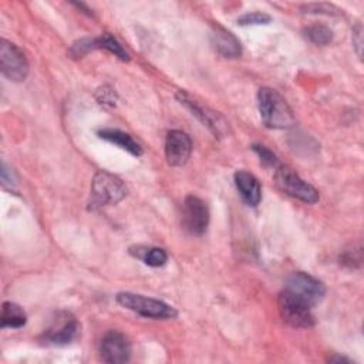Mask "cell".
I'll use <instances>...</instances> for the list:
<instances>
[{
	"mask_svg": "<svg viewBox=\"0 0 364 364\" xmlns=\"http://www.w3.org/2000/svg\"><path fill=\"white\" fill-rule=\"evenodd\" d=\"M260 118L267 128L283 129L294 125V115L284 98L272 88H260L257 92Z\"/></svg>",
	"mask_w": 364,
	"mask_h": 364,
	"instance_id": "cell-1",
	"label": "cell"
},
{
	"mask_svg": "<svg viewBox=\"0 0 364 364\" xmlns=\"http://www.w3.org/2000/svg\"><path fill=\"white\" fill-rule=\"evenodd\" d=\"M115 300L118 304L122 307L135 311L136 314L142 317H149V318H158V320H166V318H173L176 317V310L166 304L165 301L146 297L142 294H135L129 291H121L115 296Z\"/></svg>",
	"mask_w": 364,
	"mask_h": 364,
	"instance_id": "cell-2",
	"label": "cell"
},
{
	"mask_svg": "<svg viewBox=\"0 0 364 364\" xmlns=\"http://www.w3.org/2000/svg\"><path fill=\"white\" fill-rule=\"evenodd\" d=\"M127 192L125 183L107 171H98L92 178L91 193L94 205H115L127 196Z\"/></svg>",
	"mask_w": 364,
	"mask_h": 364,
	"instance_id": "cell-3",
	"label": "cell"
},
{
	"mask_svg": "<svg viewBox=\"0 0 364 364\" xmlns=\"http://www.w3.org/2000/svg\"><path fill=\"white\" fill-rule=\"evenodd\" d=\"M277 307L280 317L289 326L296 328H309L314 326V316L311 313L313 307L284 289L277 297Z\"/></svg>",
	"mask_w": 364,
	"mask_h": 364,
	"instance_id": "cell-4",
	"label": "cell"
},
{
	"mask_svg": "<svg viewBox=\"0 0 364 364\" xmlns=\"http://www.w3.org/2000/svg\"><path fill=\"white\" fill-rule=\"evenodd\" d=\"M276 183L280 191L291 198H296L304 203H316L318 200V192L306 181H303L291 168L279 165L274 173Z\"/></svg>",
	"mask_w": 364,
	"mask_h": 364,
	"instance_id": "cell-5",
	"label": "cell"
},
{
	"mask_svg": "<svg viewBox=\"0 0 364 364\" xmlns=\"http://www.w3.org/2000/svg\"><path fill=\"white\" fill-rule=\"evenodd\" d=\"M284 290L299 297L300 300L307 303L310 307H314L316 304H318L326 294L324 284L318 279L304 272L291 273L286 280Z\"/></svg>",
	"mask_w": 364,
	"mask_h": 364,
	"instance_id": "cell-6",
	"label": "cell"
},
{
	"mask_svg": "<svg viewBox=\"0 0 364 364\" xmlns=\"http://www.w3.org/2000/svg\"><path fill=\"white\" fill-rule=\"evenodd\" d=\"M0 70L4 77L14 82L26 80L28 74V63L24 53L4 38L0 41Z\"/></svg>",
	"mask_w": 364,
	"mask_h": 364,
	"instance_id": "cell-7",
	"label": "cell"
},
{
	"mask_svg": "<svg viewBox=\"0 0 364 364\" xmlns=\"http://www.w3.org/2000/svg\"><path fill=\"white\" fill-rule=\"evenodd\" d=\"M80 333V324L77 318L67 311L57 313L51 324L43 333L41 340L51 346H65L77 338Z\"/></svg>",
	"mask_w": 364,
	"mask_h": 364,
	"instance_id": "cell-8",
	"label": "cell"
},
{
	"mask_svg": "<svg viewBox=\"0 0 364 364\" xmlns=\"http://www.w3.org/2000/svg\"><path fill=\"white\" fill-rule=\"evenodd\" d=\"M176 98H178V101L182 105H185L192 112V115H195L203 125H206L208 129L215 136H222V135L226 134L228 124L225 122V119L218 112H215L213 109H210L206 105L200 104L199 101L192 98L185 91H178L176 92Z\"/></svg>",
	"mask_w": 364,
	"mask_h": 364,
	"instance_id": "cell-9",
	"label": "cell"
},
{
	"mask_svg": "<svg viewBox=\"0 0 364 364\" xmlns=\"http://www.w3.org/2000/svg\"><path fill=\"white\" fill-rule=\"evenodd\" d=\"M182 223L191 235L200 236L206 232L209 223V209L200 198L192 195L185 198Z\"/></svg>",
	"mask_w": 364,
	"mask_h": 364,
	"instance_id": "cell-10",
	"label": "cell"
},
{
	"mask_svg": "<svg viewBox=\"0 0 364 364\" xmlns=\"http://www.w3.org/2000/svg\"><path fill=\"white\" fill-rule=\"evenodd\" d=\"M100 357L105 363H125L131 357V343L119 331H108L100 343Z\"/></svg>",
	"mask_w": 364,
	"mask_h": 364,
	"instance_id": "cell-11",
	"label": "cell"
},
{
	"mask_svg": "<svg viewBox=\"0 0 364 364\" xmlns=\"http://www.w3.org/2000/svg\"><path fill=\"white\" fill-rule=\"evenodd\" d=\"M192 152V141L189 135L179 129H172L165 138V156L171 166H182L186 164Z\"/></svg>",
	"mask_w": 364,
	"mask_h": 364,
	"instance_id": "cell-12",
	"label": "cell"
},
{
	"mask_svg": "<svg viewBox=\"0 0 364 364\" xmlns=\"http://www.w3.org/2000/svg\"><path fill=\"white\" fill-rule=\"evenodd\" d=\"M210 41L215 50L225 58H236L242 54L240 41L226 28L215 26L210 31Z\"/></svg>",
	"mask_w": 364,
	"mask_h": 364,
	"instance_id": "cell-13",
	"label": "cell"
},
{
	"mask_svg": "<svg viewBox=\"0 0 364 364\" xmlns=\"http://www.w3.org/2000/svg\"><path fill=\"white\" fill-rule=\"evenodd\" d=\"M235 185L242 199L250 205L257 206L262 200V188L257 178L246 171H237L235 173Z\"/></svg>",
	"mask_w": 364,
	"mask_h": 364,
	"instance_id": "cell-14",
	"label": "cell"
},
{
	"mask_svg": "<svg viewBox=\"0 0 364 364\" xmlns=\"http://www.w3.org/2000/svg\"><path fill=\"white\" fill-rule=\"evenodd\" d=\"M100 138L118 145L119 148L128 151L131 155L139 156L142 154V146L139 142H136L129 134L121 131V129H115V128H102L98 131Z\"/></svg>",
	"mask_w": 364,
	"mask_h": 364,
	"instance_id": "cell-15",
	"label": "cell"
},
{
	"mask_svg": "<svg viewBox=\"0 0 364 364\" xmlns=\"http://www.w3.org/2000/svg\"><path fill=\"white\" fill-rule=\"evenodd\" d=\"M129 255L142 260L145 264L151 267L164 266L168 260V255L164 249L152 246H132L129 247Z\"/></svg>",
	"mask_w": 364,
	"mask_h": 364,
	"instance_id": "cell-16",
	"label": "cell"
},
{
	"mask_svg": "<svg viewBox=\"0 0 364 364\" xmlns=\"http://www.w3.org/2000/svg\"><path fill=\"white\" fill-rule=\"evenodd\" d=\"M27 316L24 310L11 301H4L1 306L0 326L1 328H20L26 324Z\"/></svg>",
	"mask_w": 364,
	"mask_h": 364,
	"instance_id": "cell-17",
	"label": "cell"
},
{
	"mask_svg": "<svg viewBox=\"0 0 364 364\" xmlns=\"http://www.w3.org/2000/svg\"><path fill=\"white\" fill-rule=\"evenodd\" d=\"M95 44H97V48H104V50L112 53L115 57H118L122 61L129 60V54L125 51L122 44L109 33H104L102 36L97 37Z\"/></svg>",
	"mask_w": 364,
	"mask_h": 364,
	"instance_id": "cell-18",
	"label": "cell"
},
{
	"mask_svg": "<svg viewBox=\"0 0 364 364\" xmlns=\"http://www.w3.org/2000/svg\"><path fill=\"white\" fill-rule=\"evenodd\" d=\"M304 37L316 46H326L333 40V31L323 24H311L303 28Z\"/></svg>",
	"mask_w": 364,
	"mask_h": 364,
	"instance_id": "cell-19",
	"label": "cell"
},
{
	"mask_svg": "<svg viewBox=\"0 0 364 364\" xmlns=\"http://www.w3.org/2000/svg\"><path fill=\"white\" fill-rule=\"evenodd\" d=\"M97 44H95V38H90V37H84L77 40L75 43H73V46L70 47V54L74 58H81L85 54H88L90 51L95 50Z\"/></svg>",
	"mask_w": 364,
	"mask_h": 364,
	"instance_id": "cell-20",
	"label": "cell"
},
{
	"mask_svg": "<svg viewBox=\"0 0 364 364\" xmlns=\"http://www.w3.org/2000/svg\"><path fill=\"white\" fill-rule=\"evenodd\" d=\"M270 21H272V17L263 11H250L237 18L239 26H260V24H269Z\"/></svg>",
	"mask_w": 364,
	"mask_h": 364,
	"instance_id": "cell-21",
	"label": "cell"
},
{
	"mask_svg": "<svg viewBox=\"0 0 364 364\" xmlns=\"http://www.w3.org/2000/svg\"><path fill=\"white\" fill-rule=\"evenodd\" d=\"M95 100L98 101V104L104 105V107H114L117 104L118 95L115 92L114 88H111L109 85H102L95 91Z\"/></svg>",
	"mask_w": 364,
	"mask_h": 364,
	"instance_id": "cell-22",
	"label": "cell"
},
{
	"mask_svg": "<svg viewBox=\"0 0 364 364\" xmlns=\"http://www.w3.org/2000/svg\"><path fill=\"white\" fill-rule=\"evenodd\" d=\"M252 149L257 154V156L260 158V162H262L264 166H270V168H274V169H276V168L280 165L279 158H277L269 148H266V146H263V145L255 144V145L252 146Z\"/></svg>",
	"mask_w": 364,
	"mask_h": 364,
	"instance_id": "cell-23",
	"label": "cell"
},
{
	"mask_svg": "<svg viewBox=\"0 0 364 364\" xmlns=\"http://www.w3.org/2000/svg\"><path fill=\"white\" fill-rule=\"evenodd\" d=\"M301 11L306 14H338L340 10L328 3H311L301 6Z\"/></svg>",
	"mask_w": 364,
	"mask_h": 364,
	"instance_id": "cell-24",
	"label": "cell"
},
{
	"mask_svg": "<svg viewBox=\"0 0 364 364\" xmlns=\"http://www.w3.org/2000/svg\"><path fill=\"white\" fill-rule=\"evenodd\" d=\"M341 262L343 264H348L350 267H353L355 263H361V249L357 250H347L343 256H341Z\"/></svg>",
	"mask_w": 364,
	"mask_h": 364,
	"instance_id": "cell-25",
	"label": "cell"
},
{
	"mask_svg": "<svg viewBox=\"0 0 364 364\" xmlns=\"http://www.w3.org/2000/svg\"><path fill=\"white\" fill-rule=\"evenodd\" d=\"M361 33H363V30H361V26L358 24L354 30H353V37H355L357 40L355 41H353L354 44H355V47H357V54L358 55H361V46H363V41H361Z\"/></svg>",
	"mask_w": 364,
	"mask_h": 364,
	"instance_id": "cell-26",
	"label": "cell"
}]
</instances>
